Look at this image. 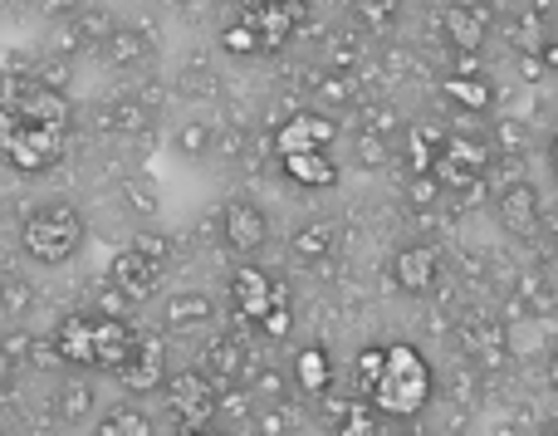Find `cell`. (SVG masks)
Segmentation results:
<instances>
[{"instance_id": "ffe728a7", "label": "cell", "mask_w": 558, "mask_h": 436, "mask_svg": "<svg viewBox=\"0 0 558 436\" xmlns=\"http://www.w3.org/2000/svg\"><path fill=\"white\" fill-rule=\"evenodd\" d=\"M294 383H299V392H308V398L328 392V383H333V363H328V353L324 349H299Z\"/></svg>"}, {"instance_id": "4fadbf2b", "label": "cell", "mask_w": 558, "mask_h": 436, "mask_svg": "<svg viewBox=\"0 0 558 436\" xmlns=\"http://www.w3.org/2000/svg\"><path fill=\"white\" fill-rule=\"evenodd\" d=\"M446 39L461 49H481L485 45V29H490V10L471 5V0H451L446 5Z\"/></svg>"}, {"instance_id": "603a6c76", "label": "cell", "mask_w": 558, "mask_h": 436, "mask_svg": "<svg viewBox=\"0 0 558 436\" xmlns=\"http://www.w3.org/2000/svg\"><path fill=\"white\" fill-rule=\"evenodd\" d=\"M35 310V284L25 275H0V314L5 319H20V314Z\"/></svg>"}, {"instance_id": "74e56055", "label": "cell", "mask_w": 558, "mask_h": 436, "mask_svg": "<svg viewBox=\"0 0 558 436\" xmlns=\"http://www.w3.org/2000/svg\"><path fill=\"white\" fill-rule=\"evenodd\" d=\"M432 192H436V182L432 177H422V182H416V202H432Z\"/></svg>"}, {"instance_id": "4dcf8cb0", "label": "cell", "mask_w": 558, "mask_h": 436, "mask_svg": "<svg viewBox=\"0 0 558 436\" xmlns=\"http://www.w3.org/2000/svg\"><path fill=\"white\" fill-rule=\"evenodd\" d=\"M343 436H373V417H367V402L357 398V408L343 417Z\"/></svg>"}, {"instance_id": "ac0fdd59", "label": "cell", "mask_w": 558, "mask_h": 436, "mask_svg": "<svg viewBox=\"0 0 558 436\" xmlns=\"http://www.w3.org/2000/svg\"><path fill=\"white\" fill-rule=\"evenodd\" d=\"M98 436H157V422L133 402H118V408L98 412Z\"/></svg>"}, {"instance_id": "7402d4cb", "label": "cell", "mask_w": 558, "mask_h": 436, "mask_svg": "<svg viewBox=\"0 0 558 436\" xmlns=\"http://www.w3.org/2000/svg\"><path fill=\"white\" fill-rule=\"evenodd\" d=\"M172 147H177V157H211V147H216L211 123H206V118H186L172 133Z\"/></svg>"}, {"instance_id": "2e32d148", "label": "cell", "mask_w": 558, "mask_h": 436, "mask_svg": "<svg viewBox=\"0 0 558 436\" xmlns=\"http://www.w3.org/2000/svg\"><path fill=\"white\" fill-rule=\"evenodd\" d=\"M284 162V172L294 177L299 186H333L338 182V162L328 157V147H314V153H289V157H279Z\"/></svg>"}, {"instance_id": "d6a6232c", "label": "cell", "mask_w": 558, "mask_h": 436, "mask_svg": "<svg viewBox=\"0 0 558 436\" xmlns=\"http://www.w3.org/2000/svg\"><path fill=\"white\" fill-rule=\"evenodd\" d=\"M412 167H416V172H432V147H426V137L422 133H412Z\"/></svg>"}, {"instance_id": "9a60e30c", "label": "cell", "mask_w": 558, "mask_h": 436, "mask_svg": "<svg viewBox=\"0 0 558 436\" xmlns=\"http://www.w3.org/2000/svg\"><path fill=\"white\" fill-rule=\"evenodd\" d=\"M206 378L216 383V388H235V383L251 378V363H245V349L235 339H216L211 349H206Z\"/></svg>"}, {"instance_id": "4316f807", "label": "cell", "mask_w": 558, "mask_h": 436, "mask_svg": "<svg viewBox=\"0 0 558 436\" xmlns=\"http://www.w3.org/2000/svg\"><path fill=\"white\" fill-rule=\"evenodd\" d=\"M133 245L147 255V261H157V265L172 261V241H167L162 231H137V235H133Z\"/></svg>"}, {"instance_id": "5b68a950", "label": "cell", "mask_w": 558, "mask_h": 436, "mask_svg": "<svg viewBox=\"0 0 558 436\" xmlns=\"http://www.w3.org/2000/svg\"><path fill=\"white\" fill-rule=\"evenodd\" d=\"M162 398H167V408H172L177 427L196 432V427H211L216 402H221V388H216L206 373H167Z\"/></svg>"}, {"instance_id": "30bf717a", "label": "cell", "mask_w": 558, "mask_h": 436, "mask_svg": "<svg viewBox=\"0 0 558 436\" xmlns=\"http://www.w3.org/2000/svg\"><path fill=\"white\" fill-rule=\"evenodd\" d=\"M333 137H338V123L333 118H324V113H294L284 128L275 133V147H279V157H289V153H314V147H333Z\"/></svg>"}, {"instance_id": "1f68e13d", "label": "cell", "mask_w": 558, "mask_h": 436, "mask_svg": "<svg viewBox=\"0 0 558 436\" xmlns=\"http://www.w3.org/2000/svg\"><path fill=\"white\" fill-rule=\"evenodd\" d=\"M123 310H128V300L113 284H104V290H98V314H118V319H123Z\"/></svg>"}, {"instance_id": "277c9868", "label": "cell", "mask_w": 558, "mask_h": 436, "mask_svg": "<svg viewBox=\"0 0 558 436\" xmlns=\"http://www.w3.org/2000/svg\"><path fill=\"white\" fill-rule=\"evenodd\" d=\"M64 153V133L59 128H45V123H29V118L10 113L0 108V157L20 172H45V167L59 162Z\"/></svg>"}, {"instance_id": "ee69618b", "label": "cell", "mask_w": 558, "mask_h": 436, "mask_svg": "<svg viewBox=\"0 0 558 436\" xmlns=\"http://www.w3.org/2000/svg\"><path fill=\"white\" fill-rule=\"evenodd\" d=\"M554 436H558V432H554Z\"/></svg>"}, {"instance_id": "cb8c5ba5", "label": "cell", "mask_w": 558, "mask_h": 436, "mask_svg": "<svg viewBox=\"0 0 558 436\" xmlns=\"http://www.w3.org/2000/svg\"><path fill=\"white\" fill-rule=\"evenodd\" d=\"M446 98L465 108H490V84L485 78H446Z\"/></svg>"}, {"instance_id": "b9f144b4", "label": "cell", "mask_w": 558, "mask_h": 436, "mask_svg": "<svg viewBox=\"0 0 558 436\" xmlns=\"http://www.w3.org/2000/svg\"><path fill=\"white\" fill-rule=\"evenodd\" d=\"M554 172H558V137H554Z\"/></svg>"}, {"instance_id": "ba28073f", "label": "cell", "mask_w": 558, "mask_h": 436, "mask_svg": "<svg viewBox=\"0 0 558 436\" xmlns=\"http://www.w3.org/2000/svg\"><path fill=\"white\" fill-rule=\"evenodd\" d=\"M162 270L167 265L147 261L137 245H128V251H118L113 261H108V284H113L128 304H143V300H153V294L162 290Z\"/></svg>"}, {"instance_id": "f35d334b", "label": "cell", "mask_w": 558, "mask_h": 436, "mask_svg": "<svg viewBox=\"0 0 558 436\" xmlns=\"http://www.w3.org/2000/svg\"><path fill=\"white\" fill-rule=\"evenodd\" d=\"M544 64H549V69H558V45H549V49H544Z\"/></svg>"}, {"instance_id": "6da1fadb", "label": "cell", "mask_w": 558, "mask_h": 436, "mask_svg": "<svg viewBox=\"0 0 558 436\" xmlns=\"http://www.w3.org/2000/svg\"><path fill=\"white\" fill-rule=\"evenodd\" d=\"M357 398L383 417H416L432 402V363L412 343H383V349H363L353 363Z\"/></svg>"}, {"instance_id": "ab89813d", "label": "cell", "mask_w": 558, "mask_h": 436, "mask_svg": "<svg viewBox=\"0 0 558 436\" xmlns=\"http://www.w3.org/2000/svg\"><path fill=\"white\" fill-rule=\"evenodd\" d=\"M177 436H226V432H211V427H196V432H177Z\"/></svg>"}, {"instance_id": "60d3db41", "label": "cell", "mask_w": 558, "mask_h": 436, "mask_svg": "<svg viewBox=\"0 0 558 436\" xmlns=\"http://www.w3.org/2000/svg\"><path fill=\"white\" fill-rule=\"evenodd\" d=\"M549 378H554V388H558V353H554V363H549Z\"/></svg>"}, {"instance_id": "8d00e7d4", "label": "cell", "mask_w": 558, "mask_h": 436, "mask_svg": "<svg viewBox=\"0 0 558 436\" xmlns=\"http://www.w3.org/2000/svg\"><path fill=\"white\" fill-rule=\"evenodd\" d=\"M260 432H265V436H284L289 427H284V417H279V412H265V417H260Z\"/></svg>"}, {"instance_id": "f1b7e54d", "label": "cell", "mask_w": 558, "mask_h": 436, "mask_svg": "<svg viewBox=\"0 0 558 436\" xmlns=\"http://www.w3.org/2000/svg\"><path fill=\"white\" fill-rule=\"evenodd\" d=\"M35 343L39 339H29V334H5V339H0V359H35Z\"/></svg>"}, {"instance_id": "8fae6325", "label": "cell", "mask_w": 558, "mask_h": 436, "mask_svg": "<svg viewBox=\"0 0 558 436\" xmlns=\"http://www.w3.org/2000/svg\"><path fill=\"white\" fill-rule=\"evenodd\" d=\"M436 275H441V251L436 245H407V251H397V261H392L397 290L426 294V290H436Z\"/></svg>"}, {"instance_id": "d590c367", "label": "cell", "mask_w": 558, "mask_h": 436, "mask_svg": "<svg viewBox=\"0 0 558 436\" xmlns=\"http://www.w3.org/2000/svg\"><path fill=\"white\" fill-rule=\"evenodd\" d=\"M357 153H363V167L383 162V143H377V137H363V143H357Z\"/></svg>"}, {"instance_id": "e575fe53", "label": "cell", "mask_w": 558, "mask_h": 436, "mask_svg": "<svg viewBox=\"0 0 558 436\" xmlns=\"http://www.w3.org/2000/svg\"><path fill=\"white\" fill-rule=\"evenodd\" d=\"M84 5V0H39V10L45 15H54V20H64V15H74V10Z\"/></svg>"}, {"instance_id": "9c48e42d", "label": "cell", "mask_w": 558, "mask_h": 436, "mask_svg": "<svg viewBox=\"0 0 558 436\" xmlns=\"http://www.w3.org/2000/svg\"><path fill=\"white\" fill-rule=\"evenodd\" d=\"M221 235H226V245H231L235 255H255L265 241H270V216L241 196V202H231L221 211Z\"/></svg>"}, {"instance_id": "d4e9b609", "label": "cell", "mask_w": 558, "mask_h": 436, "mask_svg": "<svg viewBox=\"0 0 558 436\" xmlns=\"http://www.w3.org/2000/svg\"><path fill=\"white\" fill-rule=\"evenodd\" d=\"M108 123H113L118 133H137V128L147 123V108L133 104V98H118V104H108Z\"/></svg>"}, {"instance_id": "7bdbcfd3", "label": "cell", "mask_w": 558, "mask_h": 436, "mask_svg": "<svg viewBox=\"0 0 558 436\" xmlns=\"http://www.w3.org/2000/svg\"><path fill=\"white\" fill-rule=\"evenodd\" d=\"M0 383H5V359H0Z\"/></svg>"}, {"instance_id": "f546056e", "label": "cell", "mask_w": 558, "mask_h": 436, "mask_svg": "<svg viewBox=\"0 0 558 436\" xmlns=\"http://www.w3.org/2000/svg\"><path fill=\"white\" fill-rule=\"evenodd\" d=\"M251 388L260 392V398H270V402H284V392H289V383L279 378V373H251Z\"/></svg>"}, {"instance_id": "484cf974", "label": "cell", "mask_w": 558, "mask_h": 436, "mask_svg": "<svg viewBox=\"0 0 558 436\" xmlns=\"http://www.w3.org/2000/svg\"><path fill=\"white\" fill-rule=\"evenodd\" d=\"M123 206L137 216H157V186L153 182H128L123 186Z\"/></svg>"}, {"instance_id": "44dd1931", "label": "cell", "mask_w": 558, "mask_h": 436, "mask_svg": "<svg viewBox=\"0 0 558 436\" xmlns=\"http://www.w3.org/2000/svg\"><path fill=\"white\" fill-rule=\"evenodd\" d=\"M333 241H338V231L328 221H308L289 235V251H294V261H328Z\"/></svg>"}, {"instance_id": "7c38bea8", "label": "cell", "mask_w": 558, "mask_h": 436, "mask_svg": "<svg viewBox=\"0 0 558 436\" xmlns=\"http://www.w3.org/2000/svg\"><path fill=\"white\" fill-rule=\"evenodd\" d=\"M211 319H216V304L196 290H182L162 304V324L172 334H202V329H211Z\"/></svg>"}, {"instance_id": "836d02e7", "label": "cell", "mask_w": 558, "mask_h": 436, "mask_svg": "<svg viewBox=\"0 0 558 436\" xmlns=\"http://www.w3.org/2000/svg\"><path fill=\"white\" fill-rule=\"evenodd\" d=\"M318 98H324V104H348V84L343 78H324V84H318Z\"/></svg>"}, {"instance_id": "5bb4252c", "label": "cell", "mask_w": 558, "mask_h": 436, "mask_svg": "<svg viewBox=\"0 0 558 436\" xmlns=\"http://www.w3.org/2000/svg\"><path fill=\"white\" fill-rule=\"evenodd\" d=\"M500 221L510 235H534L539 226V192L530 182H514L500 192Z\"/></svg>"}, {"instance_id": "7a4b0ae2", "label": "cell", "mask_w": 558, "mask_h": 436, "mask_svg": "<svg viewBox=\"0 0 558 436\" xmlns=\"http://www.w3.org/2000/svg\"><path fill=\"white\" fill-rule=\"evenodd\" d=\"M133 339H137V334H133V324H128V319L84 310V314H64V319H59V329L49 334V349H54V359L74 363V368L113 373L118 363L128 359Z\"/></svg>"}, {"instance_id": "3957f363", "label": "cell", "mask_w": 558, "mask_h": 436, "mask_svg": "<svg viewBox=\"0 0 558 436\" xmlns=\"http://www.w3.org/2000/svg\"><path fill=\"white\" fill-rule=\"evenodd\" d=\"M20 245L35 265H64L84 245V216L69 202H45L20 221Z\"/></svg>"}, {"instance_id": "d6986e66", "label": "cell", "mask_w": 558, "mask_h": 436, "mask_svg": "<svg viewBox=\"0 0 558 436\" xmlns=\"http://www.w3.org/2000/svg\"><path fill=\"white\" fill-rule=\"evenodd\" d=\"M104 59L113 69H137L147 59V35L143 29H128V25H113L104 39Z\"/></svg>"}, {"instance_id": "e0dca14e", "label": "cell", "mask_w": 558, "mask_h": 436, "mask_svg": "<svg viewBox=\"0 0 558 436\" xmlns=\"http://www.w3.org/2000/svg\"><path fill=\"white\" fill-rule=\"evenodd\" d=\"M98 408V388L88 378H69L64 388L54 392V417L64 422V427H78V422H88Z\"/></svg>"}, {"instance_id": "52a82bcc", "label": "cell", "mask_w": 558, "mask_h": 436, "mask_svg": "<svg viewBox=\"0 0 558 436\" xmlns=\"http://www.w3.org/2000/svg\"><path fill=\"white\" fill-rule=\"evenodd\" d=\"M113 378L123 383L128 392H153L167 383V343L157 334H137L128 359L113 368Z\"/></svg>"}, {"instance_id": "8992f818", "label": "cell", "mask_w": 558, "mask_h": 436, "mask_svg": "<svg viewBox=\"0 0 558 436\" xmlns=\"http://www.w3.org/2000/svg\"><path fill=\"white\" fill-rule=\"evenodd\" d=\"M231 300H235V310L260 329L265 314L279 310V304H289V284H279L270 270H260V265H241V270L231 275Z\"/></svg>"}, {"instance_id": "83f0119b", "label": "cell", "mask_w": 558, "mask_h": 436, "mask_svg": "<svg viewBox=\"0 0 558 436\" xmlns=\"http://www.w3.org/2000/svg\"><path fill=\"white\" fill-rule=\"evenodd\" d=\"M221 45L231 49V55H260V39H255V29L245 25V20H241V25H231V29H226V35H221Z\"/></svg>"}]
</instances>
